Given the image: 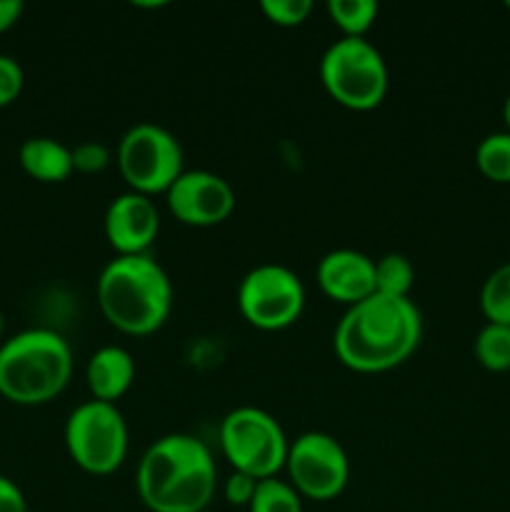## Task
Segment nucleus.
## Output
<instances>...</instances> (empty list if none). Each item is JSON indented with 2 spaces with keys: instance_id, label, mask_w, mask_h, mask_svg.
Returning a JSON list of instances; mask_svg holds the SVG:
<instances>
[{
  "instance_id": "1",
  "label": "nucleus",
  "mask_w": 510,
  "mask_h": 512,
  "mask_svg": "<svg viewBox=\"0 0 510 512\" xmlns=\"http://www.w3.org/2000/svg\"><path fill=\"white\" fill-rule=\"evenodd\" d=\"M423 315L410 298L370 295L345 308L333 335L340 363L355 373H388L418 350Z\"/></svg>"
},
{
  "instance_id": "2",
  "label": "nucleus",
  "mask_w": 510,
  "mask_h": 512,
  "mask_svg": "<svg viewBox=\"0 0 510 512\" xmlns=\"http://www.w3.org/2000/svg\"><path fill=\"white\" fill-rule=\"evenodd\" d=\"M218 468L208 445L170 433L148 445L135 470V490L150 512H203L213 503Z\"/></svg>"
},
{
  "instance_id": "3",
  "label": "nucleus",
  "mask_w": 510,
  "mask_h": 512,
  "mask_svg": "<svg viewBox=\"0 0 510 512\" xmlns=\"http://www.w3.org/2000/svg\"><path fill=\"white\" fill-rule=\"evenodd\" d=\"M103 318L133 338L155 333L173 310V283L153 255H115L98 275Z\"/></svg>"
},
{
  "instance_id": "4",
  "label": "nucleus",
  "mask_w": 510,
  "mask_h": 512,
  "mask_svg": "<svg viewBox=\"0 0 510 512\" xmlns=\"http://www.w3.org/2000/svg\"><path fill=\"white\" fill-rule=\"evenodd\" d=\"M73 378L68 340L48 328H30L0 343V395L15 405H45Z\"/></svg>"
},
{
  "instance_id": "5",
  "label": "nucleus",
  "mask_w": 510,
  "mask_h": 512,
  "mask_svg": "<svg viewBox=\"0 0 510 512\" xmlns=\"http://www.w3.org/2000/svg\"><path fill=\"white\" fill-rule=\"evenodd\" d=\"M320 83L338 105L368 113L388 95V63L368 38H338L320 58Z\"/></svg>"
},
{
  "instance_id": "6",
  "label": "nucleus",
  "mask_w": 510,
  "mask_h": 512,
  "mask_svg": "<svg viewBox=\"0 0 510 512\" xmlns=\"http://www.w3.org/2000/svg\"><path fill=\"white\" fill-rule=\"evenodd\" d=\"M220 453L235 473H245L255 480L278 478L285 470L290 440L283 425L260 408H235L220 423Z\"/></svg>"
},
{
  "instance_id": "7",
  "label": "nucleus",
  "mask_w": 510,
  "mask_h": 512,
  "mask_svg": "<svg viewBox=\"0 0 510 512\" xmlns=\"http://www.w3.org/2000/svg\"><path fill=\"white\" fill-rule=\"evenodd\" d=\"M70 460L88 475H113L128 458L130 433L118 405L103 400L80 403L65 420Z\"/></svg>"
},
{
  "instance_id": "8",
  "label": "nucleus",
  "mask_w": 510,
  "mask_h": 512,
  "mask_svg": "<svg viewBox=\"0 0 510 512\" xmlns=\"http://www.w3.org/2000/svg\"><path fill=\"white\" fill-rule=\"evenodd\" d=\"M183 160L180 140L155 123H138L125 130L115 150V163L128 190L148 198L168 193L183 175Z\"/></svg>"
},
{
  "instance_id": "9",
  "label": "nucleus",
  "mask_w": 510,
  "mask_h": 512,
  "mask_svg": "<svg viewBox=\"0 0 510 512\" xmlns=\"http://www.w3.org/2000/svg\"><path fill=\"white\" fill-rule=\"evenodd\" d=\"M305 308V285L298 273L278 263L255 265L238 285V310L253 328L275 333L295 325Z\"/></svg>"
},
{
  "instance_id": "10",
  "label": "nucleus",
  "mask_w": 510,
  "mask_h": 512,
  "mask_svg": "<svg viewBox=\"0 0 510 512\" xmlns=\"http://www.w3.org/2000/svg\"><path fill=\"white\" fill-rule=\"evenodd\" d=\"M285 473L300 498L328 503L348 488L350 460L333 435L310 430L290 443Z\"/></svg>"
},
{
  "instance_id": "11",
  "label": "nucleus",
  "mask_w": 510,
  "mask_h": 512,
  "mask_svg": "<svg viewBox=\"0 0 510 512\" xmlns=\"http://www.w3.org/2000/svg\"><path fill=\"white\" fill-rule=\"evenodd\" d=\"M165 198L175 220L190 228H213L225 223L235 210V190L213 170H183Z\"/></svg>"
},
{
  "instance_id": "12",
  "label": "nucleus",
  "mask_w": 510,
  "mask_h": 512,
  "mask_svg": "<svg viewBox=\"0 0 510 512\" xmlns=\"http://www.w3.org/2000/svg\"><path fill=\"white\" fill-rule=\"evenodd\" d=\"M103 230L115 255H150L160 233V210L148 195L125 190L110 200Z\"/></svg>"
},
{
  "instance_id": "13",
  "label": "nucleus",
  "mask_w": 510,
  "mask_h": 512,
  "mask_svg": "<svg viewBox=\"0 0 510 512\" xmlns=\"http://www.w3.org/2000/svg\"><path fill=\"white\" fill-rule=\"evenodd\" d=\"M315 280L325 298L353 308L375 295V260L353 248L330 250L320 258Z\"/></svg>"
},
{
  "instance_id": "14",
  "label": "nucleus",
  "mask_w": 510,
  "mask_h": 512,
  "mask_svg": "<svg viewBox=\"0 0 510 512\" xmlns=\"http://www.w3.org/2000/svg\"><path fill=\"white\" fill-rule=\"evenodd\" d=\"M85 383L93 400L118 403L135 383V360L120 345H103L85 365Z\"/></svg>"
},
{
  "instance_id": "15",
  "label": "nucleus",
  "mask_w": 510,
  "mask_h": 512,
  "mask_svg": "<svg viewBox=\"0 0 510 512\" xmlns=\"http://www.w3.org/2000/svg\"><path fill=\"white\" fill-rule=\"evenodd\" d=\"M20 168L38 183H65L73 170V148L55 138H28L18 150Z\"/></svg>"
},
{
  "instance_id": "16",
  "label": "nucleus",
  "mask_w": 510,
  "mask_h": 512,
  "mask_svg": "<svg viewBox=\"0 0 510 512\" xmlns=\"http://www.w3.org/2000/svg\"><path fill=\"white\" fill-rule=\"evenodd\" d=\"M325 8L335 28L343 33L340 38H365L380 13L375 0H328Z\"/></svg>"
},
{
  "instance_id": "17",
  "label": "nucleus",
  "mask_w": 510,
  "mask_h": 512,
  "mask_svg": "<svg viewBox=\"0 0 510 512\" xmlns=\"http://www.w3.org/2000/svg\"><path fill=\"white\" fill-rule=\"evenodd\" d=\"M475 168L490 183L510 185V133L498 130V133L485 135L475 148Z\"/></svg>"
},
{
  "instance_id": "18",
  "label": "nucleus",
  "mask_w": 510,
  "mask_h": 512,
  "mask_svg": "<svg viewBox=\"0 0 510 512\" xmlns=\"http://www.w3.org/2000/svg\"><path fill=\"white\" fill-rule=\"evenodd\" d=\"M475 360L490 373H508L510 370V325L485 323L478 330L473 343Z\"/></svg>"
},
{
  "instance_id": "19",
  "label": "nucleus",
  "mask_w": 510,
  "mask_h": 512,
  "mask_svg": "<svg viewBox=\"0 0 510 512\" xmlns=\"http://www.w3.org/2000/svg\"><path fill=\"white\" fill-rule=\"evenodd\" d=\"M415 268L403 253H385L375 260V293L388 298H410Z\"/></svg>"
},
{
  "instance_id": "20",
  "label": "nucleus",
  "mask_w": 510,
  "mask_h": 512,
  "mask_svg": "<svg viewBox=\"0 0 510 512\" xmlns=\"http://www.w3.org/2000/svg\"><path fill=\"white\" fill-rule=\"evenodd\" d=\"M480 310L488 323L510 325V260L485 278L480 288Z\"/></svg>"
},
{
  "instance_id": "21",
  "label": "nucleus",
  "mask_w": 510,
  "mask_h": 512,
  "mask_svg": "<svg viewBox=\"0 0 510 512\" xmlns=\"http://www.w3.org/2000/svg\"><path fill=\"white\" fill-rule=\"evenodd\" d=\"M248 512H303V498L288 480H258Z\"/></svg>"
},
{
  "instance_id": "22",
  "label": "nucleus",
  "mask_w": 510,
  "mask_h": 512,
  "mask_svg": "<svg viewBox=\"0 0 510 512\" xmlns=\"http://www.w3.org/2000/svg\"><path fill=\"white\" fill-rule=\"evenodd\" d=\"M315 5L310 0H263L260 13L278 28H298L310 18Z\"/></svg>"
},
{
  "instance_id": "23",
  "label": "nucleus",
  "mask_w": 510,
  "mask_h": 512,
  "mask_svg": "<svg viewBox=\"0 0 510 512\" xmlns=\"http://www.w3.org/2000/svg\"><path fill=\"white\" fill-rule=\"evenodd\" d=\"M113 163V153L108 145L98 143V140H88L73 148V170L83 175H98L103 173L108 165Z\"/></svg>"
},
{
  "instance_id": "24",
  "label": "nucleus",
  "mask_w": 510,
  "mask_h": 512,
  "mask_svg": "<svg viewBox=\"0 0 510 512\" xmlns=\"http://www.w3.org/2000/svg\"><path fill=\"white\" fill-rule=\"evenodd\" d=\"M25 85V73L13 55L0 53V108H8L10 103L20 98Z\"/></svg>"
},
{
  "instance_id": "25",
  "label": "nucleus",
  "mask_w": 510,
  "mask_h": 512,
  "mask_svg": "<svg viewBox=\"0 0 510 512\" xmlns=\"http://www.w3.org/2000/svg\"><path fill=\"white\" fill-rule=\"evenodd\" d=\"M255 488H258V480L250 478L245 473H230L223 483V498L225 503L233 505V508H248L250 500H253Z\"/></svg>"
},
{
  "instance_id": "26",
  "label": "nucleus",
  "mask_w": 510,
  "mask_h": 512,
  "mask_svg": "<svg viewBox=\"0 0 510 512\" xmlns=\"http://www.w3.org/2000/svg\"><path fill=\"white\" fill-rule=\"evenodd\" d=\"M0 512H28L23 490L5 475H0Z\"/></svg>"
},
{
  "instance_id": "27",
  "label": "nucleus",
  "mask_w": 510,
  "mask_h": 512,
  "mask_svg": "<svg viewBox=\"0 0 510 512\" xmlns=\"http://www.w3.org/2000/svg\"><path fill=\"white\" fill-rule=\"evenodd\" d=\"M23 15V3L20 0H0V33L13 28Z\"/></svg>"
},
{
  "instance_id": "28",
  "label": "nucleus",
  "mask_w": 510,
  "mask_h": 512,
  "mask_svg": "<svg viewBox=\"0 0 510 512\" xmlns=\"http://www.w3.org/2000/svg\"><path fill=\"white\" fill-rule=\"evenodd\" d=\"M503 123H505V130L510 133V95L505 98V103H503Z\"/></svg>"
},
{
  "instance_id": "29",
  "label": "nucleus",
  "mask_w": 510,
  "mask_h": 512,
  "mask_svg": "<svg viewBox=\"0 0 510 512\" xmlns=\"http://www.w3.org/2000/svg\"><path fill=\"white\" fill-rule=\"evenodd\" d=\"M3 335H5V315L0 313V343H3Z\"/></svg>"
},
{
  "instance_id": "30",
  "label": "nucleus",
  "mask_w": 510,
  "mask_h": 512,
  "mask_svg": "<svg viewBox=\"0 0 510 512\" xmlns=\"http://www.w3.org/2000/svg\"><path fill=\"white\" fill-rule=\"evenodd\" d=\"M505 8H508V10H510V0H505Z\"/></svg>"
}]
</instances>
